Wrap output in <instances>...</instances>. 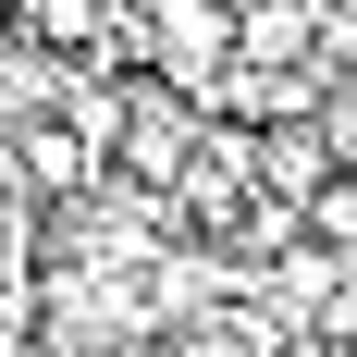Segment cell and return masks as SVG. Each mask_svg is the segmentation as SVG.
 <instances>
[{"label": "cell", "instance_id": "1", "mask_svg": "<svg viewBox=\"0 0 357 357\" xmlns=\"http://www.w3.org/2000/svg\"><path fill=\"white\" fill-rule=\"evenodd\" d=\"M333 173V136H308V123H271V136H259V185H271V197H308V185Z\"/></svg>", "mask_w": 357, "mask_h": 357}, {"label": "cell", "instance_id": "2", "mask_svg": "<svg viewBox=\"0 0 357 357\" xmlns=\"http://www.w3.org/2000/svg\"><path fill=\"white\" fill-rule=\"evenodd\" d=\"M321 62H333V74H357V0H345V13L321 25Z\"/></svg>", "mask_w": 357, "mask_h": 357}, {"label": "cell", "instance_id": "3", "mask_svg": "<svg viewBox=\"0 0 357 357\" xmlns=\"http://www.w3.org/2000/svg\"><path fill=\"white\" fill-rule=\"evenodd\" d=\"M234 13H247V0H234Z\"/></svg>", "mask_w": 357, "mask_h": 357}]
</instances>
